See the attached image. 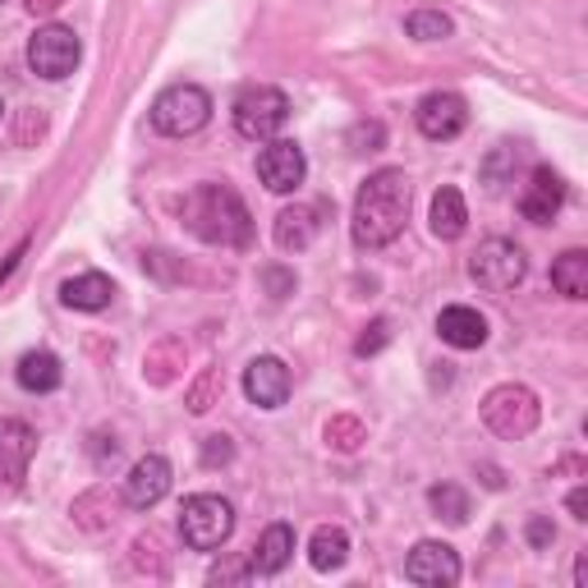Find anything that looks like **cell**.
I'll return each instance as SVG.
<instances>
[{"label": "cell", "instance_id": "obj_1", "mask_svg": "<svg viewBox=\"0 0 588 588\" xmlns=\"http://www.w3.org/2000/svg\"><path fill=\"white\" fill-rule=\"evenodd\" d=\"M409 208H414V185L400 166L387 170H373L359 198H354V217H350V235L359 248H387L404 235L409 225Z\"/></svg>", "mask_w": 588, "mask_h": 588}, {"label": "cell", "instance_id": "obj_2", "mask_svg": "<svg viewBox=\"0 0 588 588\" xmlns=\"http://www.w3.org/2000/svg\"><path fill=\"white\" fill-rule=\"evenodd\" d=\"M185 225L202 244H221V248L253 244V212L230 185H198L185 198Z\"/></svg>", "mask_w": 588, "mask_h": 588}, {"label": "cell", "instance_id": "obj_3", "mask_svg": "<svg viewBox=\"0 0 588 588\" xmlns=\"http://www.w3.org/2000/svg\"><path fill=\"white\" fill-rule=\"evenodd\" d=\"M478 414H482V428H488L492 437H501V442H524L529 432L539 428L543 404H539V396L524 387V381H501V387H492L488 396H482Z\"/></svg>", "mask_w": 588, "mask_h": 588}, {"label": "cell", "instance_id": "obj_4", "mask_svg": "<svg viewBox=\"0 0 588 588\" xmlns=\"http://www.w3.org/2000/svg\"><path fill=\"white\" fill-rule=\"evenodd\" d=\"M152 130L166 134V138H193L198 130H208V120H212V97L208 88H198V84H175L166 88L157 101H152Z\"/></svg>", "mask_w": 588, "mask_h": 588}, {"label": "cell", "instance_id": "obj_5", "mask_svg": "<svg viewBox=\"0 0 588 588\" xmlns=\"http://www.w3.org/2000/svg\"><path fill=\"white\" fill-rule=\"evenodd\" d=\"M235 533V506L217 492H198L180 510V539L193 552H221Z\"/></svg>", "mask_w": 588, "mask_h": 588}, {"label": "cell", "instance_id": "obj_6", "mask_svg": "<svg viewBox=\"0 0 588 588\" xmlns=\"http://www.w3.org/2000/svg\"><path fill=\"white\" fill-rule=\"evenodd\" d=\"M235 134L248 138V143H267L276 138L280 130H286V120H290V97L271 88V84H253L235 97Z\"/></svg>", "mask_w": 588, "mask_h": 588}, {"label": "cell", "instance_id": "obj_7", "mask_svg": "<svg viewBox=\"0 0 588 588\" xmlns=\"http://www.w3.org/2000/svg\"><path fill=\"white\" fill-rule=\"evenodd\" d=\"M469 276H474L478 290L506 295L529 276V258H524V248L515 240H482L474 248V258H469Z\"/></svg>", "mask_w": 588, "mask_h": 588}, {"label": "cell", "instance_id": "obj_8", "mask_svg": "<svg viewBox=\"0 0 588 588\" xmlns=\"http://www.w3.org/2000/svg\"><path fill=\"white\" fill-rule=\"evenodd\" d=\"M79 60H84V42L74 29H65V23H46V29H37L29 37V69L37 79L60 84L79 69Z\"/></svg>", "mask_w": 588, "mask_h": 588}, {"label": "cell", "instance_id": "obj_9", "mask_svg": "<svg viewBox=\"0 0 588 588\" xmlns=\"http://www.w3.org/2000/svg\"><path fill=\"white\" fill-rule=\"evenodd\" d=\"M465 566H459V552L451 543H437V539H423L409 547L404 556V579L409 584H423V588H451L459 584Z\"/></svg>", "mask_w": 588, "mask_h": 588}, {"label": "cell", "instance_id": "obj_10", "mask_svg": "<svg viewBox=\"0 0 588 588\" xmlns=\"http://www.w3.org/2000/svg\"><path fill=\"white\" fill-rule=\"evenodd\" d=\"M258 180L271 193H295L309 180V157L295 138H267V147L258 152Z\"/></svg>", "mask_w": 588, "mask_h": 588}, {"label": "cell", "instance_id": "obj_11", "mask_svg": "<svg viewBox=\"0 0 588 588\" xmlns=\"http://www.w3.org/2000/svg\"><path fill=\"white\" fill-rule=\"evenodd\" d=\"M414 124H419L423 138L451 143V138L465 134V124H469V101L459 97V92H428L419 107H414Z\"/></svg>", "mask_w": 588, "mask_h": 588}, {"label": "cell", "instance_id": "obj_12", "mask_svg": "<svg viewBox=\"0 0 588 588\" xmlns=\"http://www.w3.org/2000/svg\"><path fill=\"white\" fill-rule=\"evenodd\" d=\"M170 478H175L170 459H166V455H157V451H147L143 459H134L130 478H124V492H120V501L130 506V510H152L157 501H166V492H170Z\"/></svg>", "mask_w": 588, "mask_h": 588}, {"label": "cell", "instance_id": "obj_13", "mask_svg": "<svg viewBox=\"0 0 588 588\" xmlns=\"http://www.w3.org/2000/svg\"><path fill=\"white\" fill-rule=\"evenodd\" d=\"M290 387H295V377H290L286 359H276V354H258V359L244 368V396L258 409H280L290 400Z\"/></svg>", "mask_w": 588, "mask_h": 588}, {"label": "cell", "instance_id": "obj_14", "mask_svg": "<svg viewBox=\"0 0 588 588\" xmlns=\"http://www.w3.org/2000/svg\"><path fill=\"white\" fill-rule=\"evenodd\" d=\"M37 455V432L23 419H0V488H19Z\"/></svg>", "mask_w": 588, "mask_h": 588}, {"label": "cell", "instance_id": "obj_15", "mask_svg": "<svg viewBox=\"0 0 588 588\" xmlns=\"http://www.w3.org/2000/svg\"><path fill=\"white\" fill-rule=\"evenodd\" d=\"M566 208V185H561V175L552 166H533L529 185L520 193V217L533 221V225H552Z\"/></svg>", "mask_w": 588, "mask_h": 588}, {"label": "cell", "instance_id": "obj_16", "mask_svg": "<svg viewBox=\"0 0 588 588\" xmlns=\"http://www.w3.org/2000/svg\"><path fill=\"white\" fill-rule=\"evenodd\" d=\"M437 336L451 345V350H482L488 345V318L469 303H451L437 318Z\"/></svg>", "mask_w": 588, "mask_h": 588}, {"label": "cell", "instance_id": "obj_17", "mask_svg": "<svg viewBox=\"0 0 588 588\" xmlns=\"http://www.w3.org/2000/svg\"><path fill=\"white\" fill-rule=\"evenodd\" d=\"M290 556H295V524L276 520V524L263 529V539H258V547H253L248 566H253V575L271 579V575H280V570L290 566Z\"/></svg>", "mask_w": 588, "mask_h": 588}, {"label": "cell", "instance_id": "obj_18", "mask_svg": "<svg viewBox=\"0 0 588 588\" xmlns=\"http://www.w3.org/2000/svg\"><path fill=\"white\" fill-rule=\"evenodd\" d=\"M111 299H115V280L101 276V271L69 276L60 286V303L74 313H101V309H111Z\"/></svg>", "mask_w": 588, "mask_h": 588}, {"label": "cell", "instance_id": "obj_19", "mask_svg": "<svg viewBox=\"0 0 588 588\" xmlns=\"http://www.w3.org/2000/svg\"><path fill=\"white\" fill-rule=\"evenodd\" d=\"M322 212L318 208H309V202H295V208H280L276 212V248H286V253H303L313 240H318V230H322V221H318Z\"/></svg>", "mask_w": 588, "mask_h": 588}, {"label": "cell", "instance_id": "obj_20", "mask_svg": "<svg viewBox=\"0 0 588 588\" xmlns=\"http://www.w3.org/2000/svg\"><path fill=\"white\" fill-rule=\"evenodd\" d=\"M428 221H432V235H437L442 244H455L459 235H465V225H469V208H465V193H459L455 185H442L437 193H432Z\"/></svg>", "mask_w": 588, "mask_h": 588}, {"label": "cell", "instance_id": "obj_21", "mask_svg": "<svg viewBox=\"0 0 588 588\" xmlns=\"http://www.w3.org/2000/svg\"><path fill=\"white\" fill-rule=\"evenodd\" d=\"M14 377H19V387L23 391H33V396H51L65 381V368H60V359L51 350H29L19 359V368H14Z\"/></svg>", "mask_w": 588, "mask_h": 588}, {"label": "cell", "instance_id": "obj_22", "mask_svg": "<svg viewBox=\"0 0 588 588\" xmlns=\"http://www.w3.org/2000/svg\"><path fill=\"white\" fill-rule=\"evenodd\" d=\"M309 561H313V570H318V575L341 570L345 561H350V533H345L341 524H322V529H313V539H309Z\"/></svg>", "mask_w": 588, "mask_h": 588}, {"label": "cell", "instance_id": "obj_23", "mask_svg": "<svg viewBox=\"0 0 588 588\" xmlns=\"http://www.w3.org/2000/svg\"><path fill=\"white\" fill-rule=\"evenodd\" d=\"M180 368H185V341H175V336L157 341L143 354V377L152 387H170V381L180 377Z\"/></svg>", "mask_w": 588, "mask_h": 588}, {"label": "cell", "instance_id": "obj_24", "mask_svg": "<svg viewBox=\"0 0 588 588\" xmlns=\"http://www.w3.org/2000/svg\"><path fill=\"white\" fill-rule=\"evenodd\" d=\"M552 286H556V295H566L575 303L588 299V253L584 248H566L552 263Z\"/></svg>", "mask_w": 588, "mask_h": 588}, {"label": "cell", "instance_id": "obj_25", "mask_svg": "<svg viewBox=\"0 0 588 588\" xmlns=\"http://www.w3.org/2000/svg\"><path fill=\"white\" fill-rule=\"evenodd\" d=\"M428 510L446 524H469V492L459 488V482H437V488H428Z\"/></svg>", "mask_w": 588, "mask_h": 588}, {"label": "cell", "instance_id": "obj_26", "mask_svg": "<svg viewBox=\"0 0 588 588\" xmlns=\"http://www.w3.org/2000/svg\"><path fill=\"white\" fill-rule=\"evenodd\" d=\"M221 368L208 364V368H198V377L189 381V391H185V404H189V414H208L212 404H221Z\"/></svg>", "mask_w": 588, "mask_h": 588}, {"label": "cell", "instance_id": "obj_27", "mask_svg": "<svg viewBox=\"0 0 588 588\" xmlns=\"http://www.w3.org/2000/svg\"><path fill=\"white\" fill-rule=\"evenodd\" d=\"M404 33L414 42H446V37H455V23L442 10H414V14H404Z\"/></svg>", "mask_w": 588, "mask_h": 588}, {"label": "cell", "instance_id": "obj_28", "mask_svg": "<svg viewBox=\"0 0 588 588\" xmlns=\"http://www.w3.org/2000/svg\"><path fill=\"white\" fill-rule=\"evenodd\" d=\"M368 442V428H364V419H354V414H336L326 423V446L331 451H341V455H354Z\"/></svg>", "mask_w": 588, "mask_h": 588}, {"label": "cell", "instance_id": "obj_29", "mask_svg": "<svg viewBox=\"0 0 588 588\" xmlns=\"http://www.w3.org/2000/svg\"><path fill=\"white\" fill-rule=\"evenodd\" d=\"M198 459H202V469H221L235 459V442H230L225 432H208V437L198 442Z\"/></svg>", "mask_w": 588, "mask_h": 588}, {"label": "cell", "instance_id": "obj_30", "mask_svg": "<svg viewBox=\"0 0 588 588\" xmlns=\"http://www.w3.org/2000/svg\"><path fill=\"white\" fill-rule=\"evenodd\" d=\"M391 345V318H373L368 326H364V336L354 341V354H359V359H368V354H381Z\"/></svg>", "mask_w": 588, "mask_h": 588}, {"label": "cell", "instance_id": "obj_31", "mask_svg": "<svg viewBox=\"0 0 588 588\" xmlns=\"http://www.w3.org/2000/svg\"><path fill=\"white\" fill-rule=\"evenodd\" d=\"M258 280H263V290H267L271 299H290L295 286H299L295 271H290V267H280V263H267V267L258 271Z\"/></svg>", "mask_w": 588, "mask_h": 588}, {"label": "cell", "instance_id": "obj_32", "mask_svg": "<svg viewBox=\"0 0 588 588\" xmlns=\"http://www.w3.org/2000/svg\"><path fill=\"white\" fill-rule=\"evenodd\" d=\"M134 566L138 570H152V575H166V566H162V539H157V533H143V539H134Z\"/></svg>", "mask_w": 588, "mask_h": 588}, {"label": "cell", "instance_id": "obj_33", "mask_svg": "<svg viewBox=\"0 0 588 588\" xmlns=\"http://www.w3.org/2000/svg\"><path fill=\"white\" fill-rule=\"evenodd\" d=\"M42 134H46V115H42L37 107L19 111V124H14V143H19V147H33Z\"/></svg>", "mask_w": 588, "mask_h": 588}, {"label": "cell", "instance_id": "obj_34", "mask_svg": "<svg viewBox=\"0 0 588 588\" xmlns=\"http://www.w3.org/2000/svg\"><path fill=\"white\" fill-rule=\"evenodd\" d=\"M381 143H387V130H381L377 120H359V124L350 130V147H354V152H377Z\"/></svg>", "mask_w": 588, "mask_h": 588}, {"label": "cell", "instance_id": "obj_35", "mask_svg": "<svg viewBox=\"0 0 588 588\" xmlns=\"http://www.w3.org/2000/svg\"><path fill=\"white\" fill-rule=\"evenodd\" d=\"M524 539H529V547H533V552H547V547L556 543V524H552V515H529Z\"/></svg>", "mask_w": 588, "mask_h": 588}, {"label": "cell", "instance_id": "obj_36", "mask_svg": "<svg viewBox=\"0 0 588 588\" xmlns=\"http://www.w3.org/2000/svg\"><path fill=\"white\" fill-rule=\"evenodd\" d=\"M248 575H253V566H235V561H225V566H212L208 584H235V579H248Z\"/></svg>", "mask_w": 588, "mask_h": 588}, {"label": "cell", "instance_id": "obj_37", "mask_svg": "<svg viewBox=\"0 0 588 588\" xmlns=\"http://www.w3.org/2000/svg\"><path fill=\"white\" fill-rule=\"evenodd\" d=\"M115 455H120V442L107 437V432H97V437H92V459H97V465H107V459H115Z\"/></svg>", "mask_w": 588, "mask_h": 588}, {"label": "cell", "instance_id": "obj_38", "mask_svg": "<svg viewBox=\"0 0 588 588\" xmlns=\"http://www.w3.org/2000/svg\"><path fill=\"white\" fill-rule=\"evenodd\" d=\"M23 253H29V240H19L14 248H10V258L5 263H0V286H5V280L19 271V263H23Z\"/></svg>", "mask_w": 588, "mask_h": 588}, {"label": "cell", "instance_id": "obj_39", "mask_svg": "<svg viewBox=\"0 0 588 588\" xmlns=\"http://www.w3.org/2000/svg\"><path fill=\"white\" fill-rule=\"evenodd\" d=\"M566 510L575 520H588V488H575L570 497H566Z\"/></svg>", "mask_w": 588, "mask_h": 588}, {"label": "cell", "instance_id": "obj_40", "mask_svg": "<svg viewBox=\"0 0 588 588\" xmlns=\"http://www.w3.org/2000/svg\"><path fill=\"white\" fill-rule=\"evenodd\" d=\"M23 5H29L33 14H56V10L65 5V0H23Z\"/></svg>", "mask_w": 588, "mask_h": 588}, {"label": "cell", "instance_id": "obj_41", "mask_svg": "<svg viewBox=\"0 0 588 588\" xmlns=\"http://www.w3.org/2000/svg\"><path fill=\"white\" fill-rule=\"evenodd\" d=\"M575 584H579V588L588 584V552H579V556H575Z\"/></svg>", "mask_w": 588, "mask_h": 588}, {"label": "cell", "instance_id": "obj_42", "mask_svg": "<svg viewBox=\"0 0 588 588\" xmlns=\"http://www.w3.org/2000/svg\"><path fill=\"white\" fill-rule=\"evenodd\" d=\"M0 115H5V101H0Z\"/></svg>", "mask_w": 588, "mask_h": 588}]
</instances>
